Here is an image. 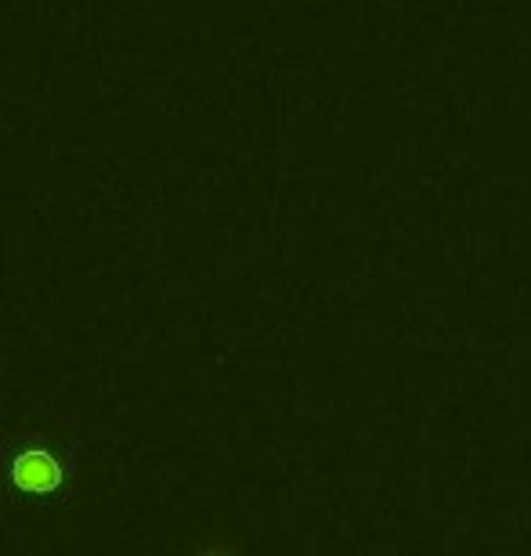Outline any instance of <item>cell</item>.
<instances>
[{
    "instance_id": "6da1fadb",
    "label": "cell",
    "mask_w": 531,
    "mask_h": 556,
    "mask_svg": "<svg viewBox=\"0 0 531 556\" xmlns=\"http://www.w3.org/2000/svg\"><path fill=\"white\" fill-rule=\"evenodd\" d=\"M62 463L59 455L48 452V448H26L15 455L11 463V481H15L22 492H33V495H48L54 488L62 484Z\"/></svg>"
}]
</instances>
